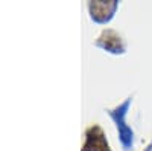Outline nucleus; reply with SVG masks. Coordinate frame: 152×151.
Returning a JSON list of instances; mask_svg holds the SVG:
<instances>
[{
  "label": "nucleus",
  "instance_id": "1",
  "mask_svg": "<svg viewBox=\"0 0 152 151\" xmlns=\"http://www.w3.org/2000/svg\"><path fill=\"white\" fill-rule=\"evenodd\" d=\"M131 104V99H126L122 105H119L117 108H114L110 111V116L114 119L117 125V130H119V136H120V141L125 147V150H129L132 147V130L125 124V116H126V110H128Z\"/></svg>",
  "mask_w": 152,
  "mask_h": 151
},
{
  "label": "nucleus",
  "instance_id": "2",
  "mask_svg": "<svg viewBox=\"0 0 152 151\" xmlns=\"http://www.w3.org/2000/svg\"><path fill=\"white\" fill-rule=\"evenodd\" d=\"M82 151H108V145L104 139V134L97 127H91L87 131V142Z\"/></svg>",
  "mask_w": 152,
  "mask_h": 151
},
{
  "label": "nucleus",
  "instance_id": "3",
  "mask_svg": "<svg viewBox=\"0 0 152 151\" xmlns=\"http://www.w3.org/2000/svg\"><path fill=\"white\" fill-rule=\"evenodd\" d=\"M117 3L116 2H94L90 3V11L91 17L96 21H107L111 18L113 12L116 11Z\"/></svg>",
  "mask_w": 152,
  "mask_h": 151
}]
</instances>
